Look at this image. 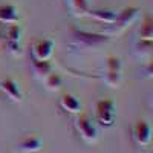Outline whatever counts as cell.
<instances>
[{
    "label": "cell",
    "mask_w": 153,
    "mask_h": 153,
    "mask_svg": "<svg viewBox=\"0 0 153 153\" xmlns=\"http://www.w3.org/2000/svg\"><path fill=\"white\" fill-rule=\"evenodd\" d=\"M95 121L104 129L113 127L117 121V104L112 100H100L95 104Z\"/></svg>",
    "instance_id": "cell-1"
},
{
    "label": "cell",
    "mask_w": 153,
    "mask_h": 153,
    "mask_svg": "<svg viewBox=\"0 0 153 153\" xmlns=\"http://www.w3.org/2000/svg\"><path fill=\"white\" fill-rule=\"evenodd\" d=\"M75 130L76 133H78L81 136L83 141H86L87 144H94L97 143V139H98V129H97V126L95 123L92 121V118L89 117V115L86 113H78V117L75 118Z\"/></svg>",
    "instance_id": "cell-2"
},
{
    "label": "cell",
    "mask_w": 153,
    "mask_h": 153,
    "mask_svg": "<svg viewBox=\"0 0 153 153\" xmlns=\"http://www.w3.org/2000/svg\"><path fill=\"white\" fill-rule=\"evenodd\" d=\"M109 37L103 34H95L91 31H83V29H72V42L83 48H98L101 45L107 43Z\"/></svg>",
    "instance_id": "cell-3"
},
{
    "label": "cell",
    "mask_w": 153,
    "mask_h": 153,
    "mask_svg": "<svg viewBox=\"0 0 153 153\" xmlns=\"http://www.w3.org/2000/svg\"><path fill=\"white\" fill-rule=\"evenodd\" d=\"M54 48H55V43L51 38H38V40H35L31 46V54H32L34 61L51 60V57L54 54Z\"/></svg>",
    "instance_id": "cell-4"
},
{
    "label": "cell",
    "mask_w": 153,
    "mask_h": 153,
    "mask_svg": "<svg viewBox=\"0 0 153 153\" xmlns=\"http://www.w3.org/2000/svg\"><path fill=\"white\" fill-rule=\"evenodd\" d=\"M139 16V8L136 6H126L123 11L118 12V17H117V22L113 23V26H117V31L115 34H120L123 32L129 25H132Z\"/></svg>",
    "instance_id": "cell-5"
},
{
    "label": "cell",
    "mask_w": 153,
    "mask_h": 153,
    "mask_svg": "<svg viewBox=\"0 0 153 153\" xmlns=\"http://www.w3.org/2000/svg\"><path fill=\"white\" fill-rule=\"evenodd\" d=\"M0 91L5 94V97L8 100H11L12 103H20L23 100V92L20 83L14 78H3L0 81Z\"/></svg>",
    "instance_id": "cell-6"
},
{
    "label": "cell",
    "mask_w": 153,
    "mask_h": 153,
    "mask_svg": "<svg viewBox=\"0 0 153 153\" xmlns=\"http://www.w3.org/2000/svg\"><path fill=\"white\" fill-rule=\"evenodd\" d=\"M133 139L139 147H147L152 141V127L147 121H138L133 127Z\"/></svg>",
    "instance_id": "cell-7"
},
{
    "label": "cell",
    "mask_w": 153,
    "mask_h": 153,
    "mask_svg": "<svg viewBox=\"0 0 153 153\" xmlns=\"http://www.w3.org/2000/svg\"><path fill=\"white\" fill-rule=\"evenodd\" d=\"M89 17H92L94 20L100 22V23H104V25H113L117 22L118 17V12L113 11V9H107V8H95V9H89L87 12Z\"/></svg>",
    "instance_id": "cell-8"
},
{
    "label": "cell",
    "mask_w": 153,
    "mask_h": 153,
    "mask_svg": "<svg viewBox=\"0 0 153 153\" xmlns=\"http://www.w3.org/2000/svg\"><path fill=\"white\" fill-rule=\"evenodd\" d=\"M20 20V12L16 5H0V23L3 25H14Z\"/></svg>",
    "instance_id": "cell-9"
},
{
    "label": "cell",
    "mask_w": 153,
    "mask_h": 153,
    "mask_svg": "<svg viewBox=\"0 0 153 153\" xmlns=\"http://www.w3.org/2000/svg\"><path fill=\"white\" fill-rule=\"evenodd\" d=\"M42 147H43V139L38 136H34V135L25 136L17 144V149L23 153H35L38 150H42Z\"/></svg>",
    "instance_id": "cell-10"
},
{
    "label": "cell",
    "mask_w": 153,
    "mask_h": 153,
    "mask_svg": "<svg viewBox=\"0 0 153 153\" xmlns=\"http://www.w3.org/2000/svg\"><path fill=\"white\" fill-rule=\"evenodd\" d=\"M60 107L65 110V112H68V113L78 115V113L81 112L83 104H81V101L76 98L75 95H72V94H65V95L60 98Z\"/></svg>",
    "instance_id": "cell-11"
},
{
    "label": "cell",
    "mask_w": 153,
    "mask_h": 153,
    "mask_svg": "<svg viewBox=\"0 0 153 153\" xmlns=\"http://www.w3.org/2000/svg\"><path fill=\"white\" fill-rule=\"evenodd\" d=\"M69 8L74 14L78 16H86L89 9H91V5H89V0H68Z\"/></svg>",
    "instance_id": "cell-12"
},
{
    "label": "cell",
    "mask_w": 153,
    "mask_h": 153,
    "mask_svg": "<svg viewBox=\"0 0 153 153\" xmlns=\"http://www.w3.org/2000/svg\"><path fill=\"white\" fill-rule=\"evenodd\" d=\"M34 72L40 78H46L48 75L54 72V65L49 60L46 61H34Z\"/></svg>",
    "instance_id": "cell-13"
},
{
    "label": "cell",
    "mask_w": 153,
    "mask_h": 153,
    "mask_svg": "<svg viewBox=\"0 0 153 153\" xmlns=\"http://www.w3.org/2000/svg\"><path fill=\"white\" fill-rule=\"evenodd\" d=\"M45 86H46L48 91L57 92V91H60L61 86H63V78L57 72H52L51 75H48L46 78H45Z\"/></svg>",
    "instance_id": "cell-14"
},
{
    "label": "cell",
    "mask_w": 153,
    "mask_h": 153,
    "mask_svg": "<svg viewBox=\"0 0 153 153\" xmlns=\"http://www.w3.org/2000/svg\"><path fill=\"white\" fill-rule=\"evenodd\" d=\"M138 35H139V40H147V42L153 40V20L150 17H147L144 20V23L139 28Z\"/></svg>",
    "instance_id": "cell-15"
},
{
    "label": "cell",
    "mask_w": 153,
    "mask_h": 153,
    "mask_svg": "<svg viewBox=\"0 0 153 153\" xmlns=\"http://www.w3.org/2000/svg\"><path fill=\"white\" fill-rule=\"evenodd\" d=\"M22 35H23V29H22V26H20L19 23L9 25L8 29H6V42H11V43H20Z\"/></svg>",
    "instance_id": "cell-16"
},
{
    "label": "cell",
    "mask_w": 153,
    "mask_h": 153,
    "mask_svg": "<svg viewBox=\"0 0 153 153\" xmlns=\"http://www.w3.org/2000/svg\"><path fill=\"white\" fill-rule=\"evenodd\" d=\"M121 81H123V72H109V71H106L104 83H106L109 87L117 89V87H120Z\"/></svg>",
    "instance_id": "cell-17"
},
{
    "label": "cell",
    "mask_w": 153,
    "mask_h": 153,
    "mask_svg": "<svg viewBox=\"0 0 153 153\" xmlns=\"http://www.w3.org/2000/svg\"><path fill=\"white\" fill-rule=\"evenodd\" d=\"M104 65H106V71L109 72H123V63L115 55H109L104 61Z\"/></svg>",
    "instance_id": "cell-18"
},
{
    "label": "cell",
    "mask_w": 153,
    "mask_h": 153,
    "mask_svg": "<svg viewBox=\"0 0 153 153\" xmlns=\"http://www.w3.org/2000/svg\"><path fill=\"white\" fill-rule=\"evenodd\" d=\"M135 52L141 57H149L152 54V42H147V40H139L138 45H136V51Z\"/></svg>",
    "instance_id": "cell-19"
},
{
    "label": "cell",
    "mask_w": 153,
    "mask_h": 153,
    "mask_svg": "<svg viewBox=\"0 0 153 153\" xmlns=\"http://www.w3.org/2000/svg\"><path fill=\"white\" fill-rule=\"evenodd\" d=\"M6 48H8V52L14 57H19L22 54V49H20V43H11L6 42Z\"/></svg>",
    "instance_id": "cell-20"
},
{
    "label": "cell",
    "mask_w": 153,
    "mask_h": 153,
    "mask_svg": "<svg viewBox=\"0 0 153 153\" xmlns=\"http://www.w3.org/2000/svg\"><path fill=\"white\" fill-rule=\"evenodd\" d=\"M0 42H2V32H0Z\"/></svg>",
    "instance_id": "cell-21"
}]
</instances>
